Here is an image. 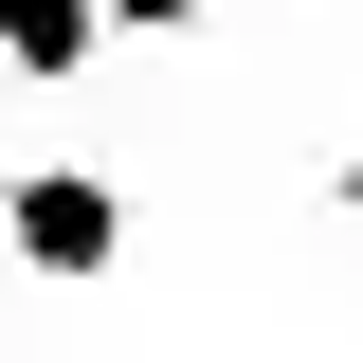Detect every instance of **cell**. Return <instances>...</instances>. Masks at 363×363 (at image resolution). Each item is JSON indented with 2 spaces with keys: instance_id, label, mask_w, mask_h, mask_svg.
<instances>
[{
  "instance_id": "2",
  "label": "cell",
  "mask_w": 363,
  "mask_h": 363,
  "mask_svg": "<svg viewBox=\"0 0 363 363\" xmlns=\"http://www.w3.org/2000/svg\"><path fill=\"white\" fill-rule=\"evenodd\" d=\"M91 55H109V18H91V0H0V73H37V91H73Z\"/></svg>"
},
{
  "instance_id": "3",
  "label": "cell",
  "mask_w": 363,
  "mask_h": 363,
  "mask_svg": "<svg viewBox=\"0 0 363 363\" xmlns=\"http://www.w3.org/2000/svg\"><path fill=\"white\" fill-rule=\"evenodd\" d=\"M91 18H109V37H200L218 0H91Z\"/></svg>"
},
{
  "instance_id": "1",
  "label": "cell",
  "mask_w": 363,
  "mask_h": 363,
  "mask_svg": "<svg viewBox=\"0 0 363 363\" xmlns=\"http://www.w3.org/2000/svg\"><path fill=\"white\" fill-rule=\"evenodd\" d=\"M0 255L55 272V291H109V272H128V182H91V164H18V182H0Z\"/></svg>"
}]
</instances>
